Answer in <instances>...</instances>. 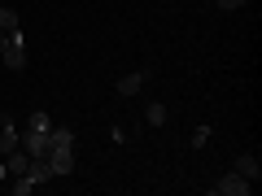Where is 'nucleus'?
Instances as JSON below:
<instances>
[{
  "label": "nucleus",
  "mask_w": 262,
  "mask_h": 196,
  "mask_svg": "<svg viewBox=\"0 0 262 196\" xmlns=\"http://www.w3.org/2000/svg\"><path fill=\"white\" fill-rule=\"evenodd\" d=\"M0 57H5V65H9V70H22V65H27V44H22V31H9V39H5Z\"/></svg>",
  "instance_id": "1"
},
{
  "label": "nucleus",
  "mask_w": 262,
  "mask_h": 196,
  "mask_svg": "<svg viewBox=\"0 0 262 196\" xmlns=\"http://www.w3.org/2000/svg\"><path fill=\"white\" fill-rule=\"evenodd\" d=\"M210 192H214V196H249V192H253V183H249L245 175H236V170H232V175H223L214 187H210Z\"/></svg>",
  "instance_id": "2"
},
{
  "label": "nucleus",
  "mask_w": 262,
  "mask_h": 196,
  "mask_svg": "<svg viewBox=\"0 0 262 196\" xmlns=\"http://www.w3.org/2000/svg\"><path fill=\"white\" fill-rule=\"evenodd\" d=\"M48 166H53V175H70V170H75V144L53 149V153H48Z\"/></svg>",
  "instance_id": "3"
},
{
  "label": "nucleus",
  "mask_w": 262,
  "mask_h": 196,
  "mask_svg": "<svg viewBox=\"0 0 262 196\" xmlns=\"http://www.w3.org/2000/svg\"><path fill=\"white\" fill-rule=\"evenodd\" d=\"M236 175H245L249 183H258V179H262V166H258V157H253V153H241V157H236Z\"/></svg>",
  "instance_id": "4"
},
{
  "label": "nucleus",
  "mask_w": 262,
  "mask_h": 196,
  "mask_svg": "<svg viewBox=\"0 0 262 196\" xmlns=\"http://www.w3.org/2000/svg\"><path fill=\"white\" fill-rule=\"evenodd\" d=\"M13 149H22V135H18L13 122H5V127H0V153H13Z\"/></svg>",
  "instance_id": "5"
},
{
  "label": "nucleus",
  "mask_w": 262,
  "mask_h": 196,
  "mask_svg": "<svg viewBox=\"0 0 262 196\" xmlns=\"http://www.w3.org/2000/svg\"><path fill=\"white\" fill-rule=\"evenodd\" d=\"M144 87V75H122L118 79V96H136Z\"/></svg>",
  "instance_id": "6"
},
{
  "label": "nucleus",
  "mask_w": 262,
  "mask_h": 196,
  "mask_svg": "<svg viewBox=\"0 0 262 196\" xmlns=\"http://www.w3.org/2000/svg\"><path fill=\"white\" fill-rule=\"evenodd\" d=\"M144 118H149V127H162V122H166V105H162V101H153L149 109H144Z\"/></svg>",
  "instance_id": "7"
},
{
  "label": "nucleus",
  "mask_w": 262,
  "mask_h": 196,
  "mask_svg": "<svg viewBox=\"0 0 262 196\" xmlns=\"http://www.w3.org/2000/svg\"><path fill=\"white\" fill-rule=\"evenodd\" d=\"M31 192H35L31 175H13V196H31Z\"/></svg>",
  "instance_id": "8"
},
{
  "label": "nucleus",
  "mask_w": 262,
  "mask_h": 196,
  "mask_svg": "<svg viewBox=\"0 0 262 196\" xmlns=\"http://www.w3.org/2000/svg\"><path fill=\"white\" fill-rule=\"evenodd\" d=\"M206 140H210V127H196V131H192V144H196V149H201V144H206Z\"/></svg>",
  "instance_id": "9"
},
{
  "label": "nucleus",
  "mask_w": 262,
  "mask_h": 196,
  "mask_svg": "<svg viewBox=\"0 0 262 196\" xmlns=\"http://www.w3.org/2000/svg\"><path fill=\"white\" fill-rule=\"evenodd\" d=\"M236 5H241V0H219V9H236Z\"/></svg>",
  "instance_id": "10"
}]
</instances>
